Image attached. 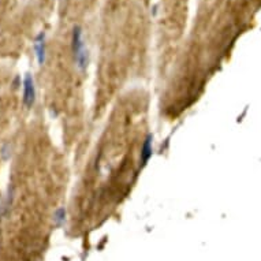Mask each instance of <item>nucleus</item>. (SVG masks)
<instances>
[{
  "label": "nucleus",
  "instance_id": "1",
  "mask_svg": "<svg viewBox=\"0 0 261 261\" xmlns=\"http://www.w3.org/2000/svg\"><path fill=\"white\" fill-rule=\"evenodd\" d=\"M71 50L72 55H74V62L75 66L83 71L86 70L88 63H89V54L88 50L85 48V43L82 39V29L81 26H74L72 29V36H71Z\"/></svg>",
  "mask_w": 261,
  "mask_h": 261
},
{
  "label": "nucleus",
  "instance_id": "2",
  "mask_svg": "<svg viewBox=\"0 0 261 261\" xmlns=\"http://www.w3.org/2000/svg\"><path fill=\"white\" fill-rule=\"evenodd\" d=\"M23 106L26 108H32L36 101V86L34 79L30 74H26L23 78Z\"/></svg>",
  "mask_w": 261,
  "mask_h": 261
},
{
  "label": "nucleus",
  "instance_id": "3",
  "mask_svg": "<svg viewBox=\"0 0 261 261\" xmlns=\"http://www.w3.org/2000/svg\"><path fill=\"white\" fill-rule=\"evenodd\" d=\"M34 52H36V58H37V62H39L40 66H43L45 63V56H47V50H45V34L44 32L41 33L34 39Z\"/></svg>",
  "mask_w": 261,
  "mask_h": 261
},
{
  "label": "nucleus",
  "instance_id": "4",
  "mask_svg": "<svg viewBox=\"0 0 261 261\" xmlns=\"http://www.w3.org/2000/svg\"><path fill=\"white\" fill-rule=\"evenodd\" d=\"M153 135L152 134H148L146 138H145L144 144H142V148H141V167H145L148 164V161L153 155Z\"/></svg>",
  "mask_w": 261,
  "mask_h": 261
},
{
  "label": "nucleus",
  "instance_id": "5",
  "mask_svg": "<svg viewBox=\"0 0 261 261\" xmlns=\"http://www.w3.org/2000/svg\"><path fill=\"white\" fill-rule=\"evenodd\" d=\"M66 216H67V212L65 208H58L54 213V222L58 227H62L65 223H66Z\"/></svg>",
  "mask_w": 261,
  "mask_h": 261
},
{
  "label": "nucleus",
  "instance_id": "6",
  "mask_svg": "<svg viewBox=\"0 0 261 261\" xmlns=\"http://www.w3.org/2000/svg\"><path fill=\"white\" fill-rule=\"evenodd\" d=\"M11 150H12L11 145L8 144V142L3 145V146H1V149H0L1 159H3V160H8V159L11 157Z\"/></svg>",
  "mask_w": 261,
  "mask_h": 261
}]
</instances>
